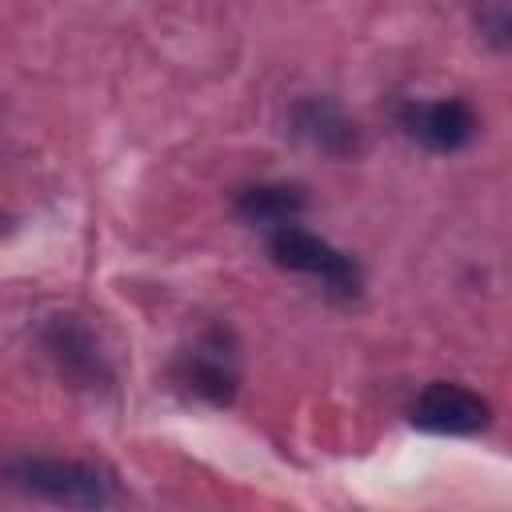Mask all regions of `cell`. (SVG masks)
Returning <instances> with one entry per match:
<instances>
[{
  "label": "cell",
  "mask_w": 512,
  "mask_h": 512,
  "mask_svg": "<svg viewBox=\"0 0 512 512\" xmlns=\"http://www.w3.org/2000/svg\"><path fill=\"white\" fill-rule=\"evenodd\" d=\"M396 124L404 128L408 140H416L428 152H460L476 140L480 116L468 100L460 96H440V100H404L396 108Z\"/></svg>",
  "instance_id": "4"
},
{
  "label": "cell",
  "mask_w": 512,
  "mask_h": 512,
  "mask_svg": "<svg viewBox=\"0 0 512 512\" xmlns=\"http://www.w3.org/2000/svg\"><path fill=\"white\" fill-rule=\"evenodd\" d=\"M268 256H272L276 268L296 272V276H312V280H320L328 292H336L344 300L360 296V288H364L360 264L344 248H336L332 240L300 228L296 220L268 228Z\"/></svg>",
  "instance_id": "2"
},
{
  "label": "cell",
  "mask_w": 512,
  "mask_h": 512,
  "mask_svg": "<svg viewBox=\"0 0 512 512\" xmlns=\"http://www.w3.org/2000/svg\"><path fill=\"white\" fill-rule=\"evenodd\" d=\"M308 208V192L300 184L288 180H260V184H244L232 200V212L252 224V228H276L296 220Z\"/></svg>",
  "instance_id": "8"
},
{
  "label": "cell",
  "mask_w": 512,
  "mask_h": 512,
  "mask_svg": "<svg viewBox=\"0 0 512 512\" xmlns=\"http://www.w3.org/2000/svg\"><path fill=\"white\" fill-rule=\"evenodd\" d=\"M288 136L332 160H352L364 152L360 124L332 96H300L288 108Z\"/></svg>",
  "instance_id": "5"
},
{
  "label": "cell",
  "mask_w": 512,
  "mask_h": 512,
  "mask_svg": "<svg viewBox=\"0 0 512 512\" xmlns=\"http://www.w3.org/2000/svg\"><path fill=\"white\" fill-rule=\"evenodd\" d=\"M36 340L44 348V356L52 360L56 376L68 380L72 388H84V392H108L116 372H112V360L100 344V336L92 332V324L76 312H52L40 320L36 328Z\"/></svg>",
  "instance_id": "3"
},
{
  "label": "cell",
  "mask_w": 512,
  "mask_h": 512,
  "mask_svg": "<svg viewBox=\"0 0 512 512\" xmlns=\"http://www.w3.org/2000/svg\"><path fill=\"white\" fill-rule=\"evenodd\" d=\"M0 476L8 488L64 504V508H108L120 500V480L112 468L96 460H72V456H32L20 452L0 464Z\"/></svg>",
  "instance_id": "1"
},
{
  "label": "cell",
  "mask_w": 512,
  "mask_h": 512,
  "mask_svg": "<svg viewBox=\"0 0 512 512\" xmlns=\"http://www.w3.org/2000/svg\"><path fill=\"white\" fill-rule=\"evenodd\" d=\"M176 380L204 404L212 408H228L236 400L240 388V372H236V352L228 344V332L212 328L196 348L180 352L176 360Z\"/></svg>",
  "instance_id": "7"
},
{
  "label": "cell",
  "mask_w": 512,
  "mask_h": 512,
  "mask_svg": "<svg viewBox=\"0 0 512 512\" xmlns=\"http://www.w3.org/2000/svg\"><path fill=\"white\" fill-rule=\"evenodd\" d=\"M408 420L420 432H436V436H476L492 424V404L452 380H432L416 400Z\"/></svg>",
  "instance_id": "6"
},
{
  "label": "cell",
  "mask_w": 512,
  "mask_h": 512,
  "mask_svg": "<svg viewBox=\"0 0 512 512\" xmlns=\"http://www.w3.org/2000/svg\"><path fill=\"white\" fill-rule=\"evenodd\" d=\"M480 32L492 40V48H508V8H504V0H492L484 12H480Z\"/></svg>",
  "instance_id": "9"
}]
</instances>
